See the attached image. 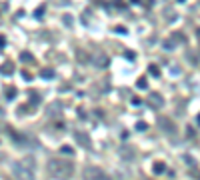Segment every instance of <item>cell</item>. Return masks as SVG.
I'll list each match as a JSON object with an SVG mask.
<instances>
[{"instance_id": "12", "label": "cell", "mask_w": 200, "mask_h": 180, "mask_svg": "<svg viewBox=\"0 0 200 180\" xmlns=\"http://www.w3.org/2000/svg\"><path fill=\"white\" fill-rule=\"evenodd\" d=\"M146 86H148V82H146L144 78H140V80H138V88H146Z\"/></svg>"}, {"instance_id": "13", "label": "cell", "mask_w": 200, "mask_h": 180, "mask_svg": "<svg viewBox=\"0 0 200 180\" xmlns=\"http://www.w3.org/2000/svg\"><path fill=\"white\" fill-rule=\"evenodd\" d=\"M150 72H152V76H160L158 68H156V66H154V64H152V66H150Z\"/></svg>"}, {"instance_id": "2", "label": "cell", "mask_w": 200, "mask_h": 180, "mask_svg": "<svg viewBox=\"0 0 200 180\" xmlns=\"http://www.w3.org/2000/svg\"><path fill=\"white\" fill-rule=\"evenodd\" d=\"M12 176L16 180H34V168H30L24 160L12 164Z\"/></svg>"}, {"instance_id": "15", "label": "cell", "mask_w": 200, "mask_h": 180, "mask_svg": "<svg viewBox=\"0 0 200 180\" xmlns=\"http://www.w3.org/2000/svg\"><path fill=\"white\" fill-rule=\"evenodd\" d=\"M198 36H200V30H198Z\"/></svg>"}, {"instance_id": "6", "label": "cell", "mask_w": 200, "mask_h": 180, "mask_svg": "<svg viewBox=\"0 0 200 180\" xmlns=\"http://www.w3.org/2000/svg\"><path fill=\"white\" fill-rule=\"evenodd\" d=\"M148 102H150V104H152L154 108H160V106L164 104V98H162L160 94H156V92H152V94L148 96Z\"/></svg>"}, {"instance_id": "4", "label": "cell", "mask_w": 200, "mask_h": 180, "mask_svg": "<svg viewBox=\"0 0 200 180\" xmlns=\"http://www.w3.org/2000/svg\"><path fill=\"white\" fill-rule=\"evenodd\" d=\"M74 138H76V142H80V144H82L84 148H92V142H90L88 134H84V132L76 130V132H74Z\"/></svg>"}, {"instance_id": "9", "label": "cell", "mask_w": 200, "mask_h": 180, "mask_svg": "<svg viewBox=\"0 0 200 180\" xmlns=\"http://www.w3.org/2000/svg\"><path fill=\"white\" fill-rule=\"evenodd\" d=\"M60 152H62V154H66V156H72V154H74V150H72V146H68V144H64V146H60Z\"/></svg>"}, {"instance_id": "3", "label": "cell", "mask_w": 200, "mask_h": 180, "mask_svg": "<svg viewBox=\"0 0 200 180\" xmlns=\"http://www.w3.org/2000/svg\"><path fill=\"white\" fill-rule=\"evenodd\" d=\"M82 176H84V180H110L102 168H96V166H86Z\"/></svg>"}, {"instance_id": "16", "label": "cell", "mask_w": 200, "mask_h": 180, "mask_svg": "<svg viewBox=\"0 0 200 180\" xmlns=\"http://www.w3.org/2000/svg\"><path fill=\"white\" fill-rule=\"evenodd\" d=\"M0 160H2V156H0Z\"/></svg>"}, {"instance_id": "14", "label": "cell", "mask_w": 200, "mask_h": 180, "mask_svg": "<svg viewBox=\"0 0 200 180\" xmlns=\"http://www.w3.org/2000/svg\"><path fill=\"white\" fill-rule=\"evenodd\" d=\"M6 96H8V98H14V88H8V92H6Z\"/></svg>"}, {"instance_id": "1", "label": "cell", "mask_w": 200, "mask_h": 180, "mask_svg": "<svg viewBox=\"0 0 200 180\" xmlns=\"http://www.w3.org/2000/svg\"><path fill=\"white\" fill-rule=\"evenodd\" d=\"M46 172L58 180H68L74 174V164L64 158H50L46 162Z\"/></svg>"}, {"instance_id": "10", "label": "cell", "mask_w": 200, "mask_h": 180, "mask_svg": "<svg viewBox=\"0 0 200 180\" xmlns=\"http://www.w3.org/2000/svg\"><path fill=\"white\" fill-rule=\"evenodd\" d=\"M42 78H48V80H50V78H54V72H52V70H44V72H42Z\"/></svg>"}, {"instance_id": "11", "label": "cell", "mask_w": 200, "mask_h": 180, "mask_svg": "<svg viewBox=\"0 0 200 180\" xmlns=\"http://www.w3.org/2000/svg\"><path fill=\"white\" fill-rule=\"evenodd\" d=\"M146 128H148V126H146V122H138V124H136V130H140V132H142V130H146Z\"/></svg>"}, {"instance_id": "5", "label": "cell", "mask_w": 200, "mask_h": 180, "mask_svg": "<svg viewBox=\"0 0 200 180\" xmlns=\"http://www.w3.org/2000/svg\"><path fill=\"white\" fill-rule=\"evenodd\" d=\"M60 112H62V104H60V102H52V104L46 108V114H48V116H58Z\"/></svg>"}, {"instance_id": "7", "label": "cell", "mask_w": 200, "mask_h": 180, "mask_svg": "<svg viewBox=\"0 0 200 180\" xmlns=\"http://www.w3.org/2000/svg\"><path fill=\"white\" fill-rule=\"evenodd\" d=\"M160 126H162V128H164L168 134H174V132H176V128L172 126V122H170L168 118H162V120H160Z\"/></svg>"}, {"instance_id": "8", "label": "cell", "mask_w": 200, "mask_h": 180, "mask_svg": "<svg viewBox=\"0 0 200 180\" xmlns=\"http://www.w3.org/2000/svg\"><path fill=\"white\" fill-rule=\"evenodd\" d=\"M152 172H154V174H164V172H166V164H164V162H154Z\"/></svg>"}]
</instances>
